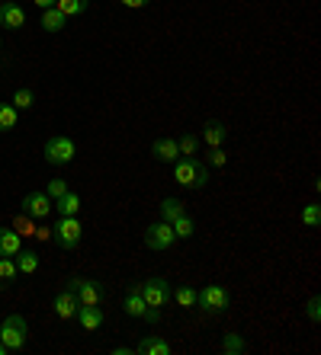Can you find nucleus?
<instances>
[{"mask_svg":"<svg viewBox=\"0 0 321 355\" xmlns=\"http://www.w3.org/2000/svg\"><path fill=\"white\" fill-rule=\"evenodd\" d=\"M174 180L183 189H206L209 186V170L196 157H177L174 160Z\"/></svg>","mask_w":321,"mask_h":355,"instance_id":"f257e3e1","label":"nucleus"},{"mask_svg":"<svg viewBox=\"0 0 321 355\" xmlns=\"http://www.w3.org/2000/svg\"><path fill=\"white\" fill-rule=\"evenodd\" d=\"M231 304V295L229 288H222V285H215V282H209V285H203L199 288V295H196V307L203 311V314H225Z\"/></svg>","mask_w":321,"mask_h":355,"instance_id":"f03ea898","label":"nucleus"},{"mask_svg":"<svg viewBox=\"0 0 321 355\" xmlns=\"http://www.w3.org/2000/svg\"><path fill=\"white\" fill-rule=\"evenodd\" d=\"M29 339V323L23 314H10L7 320L0 323V343L10 349V352H19Z\"/></svg>","mask_w":321,"mask_h":355,"instance_id":"7ed1b4c3","label":"nucleus"},{"mask_svg":"<svg viewBox=\"0 0 321 355\" xmlns=\"http://www.w3.org/2000/svg\"><path fill=\"white\" fill-rule=\"evenodd\" d=\"M135 288L148 301V307H158V311L164 304H170V291H174L164 275H151V279H145V282H135Z\"/></svg>","mask_w":321,"mask_h":355,"instance_id":"20e7f679","label":"nucleus"},{"mask_svg":"<svg viewBox=\"0 0 321 355\" xmlns=\"http://www.w3.org/2000/svg\"><path fill=\"white\" fill-rule=\"evenodd\" d=\"M77 148L74 141L68 138V135H51L49 141H45V164L51 166H68L71 160H74Z\"/></svg>","mask_w":321,"mask_h":355,"instance_id":"39448f33","label":"nucleus"},{"mask_svg":"<svg viewBox=\"0 0 321 355\" xmlns=\"http://www.w3.org/2000/svg\"><path fill=\"white\" fill-rule=\"evenodd\" d=\"M68 291L77 297V304H103V297H106L100 282L84 279V275H74V279L68 282Z\"/></svg>","mask_w":321,"mask_h":355,"instance_id":"423d86ee","label":"nucleus"},{"mask_svg":"<svg viewBox=\"0 0 321 355\" xmlns=\"http://www.w3.org/2000/svg\"><path fill=\"white\" fill-rule=\"evenodd\" d=\"M81 237H84V227H81L77 215L61 218V221L51 227V240H55L61 250H74L77 243H81Z\"/></svg>","mask_w":321,"mask_h":355,"instance_id":"0eeeda50","label":"nucleus"},{"mask_svg":"<svg viewBox=\"0 0 321 355\" xmlns=\"http://www.w3.org/2000/svg\"><path fill=\"white\" fill-rule=\"evenodd\" d=\"M122 311H126L129 317H135V320H148V323H158L160 320V311H158V307H148V301L138 295L135 285L129 288L126 301H122Z\"/></svg>","mask_w":321,"mask_h":355,"instance_id":"6e6552de","label":"nucleus"},{"mask_svg":"<svg viewBox=\"0 0 321 355\" xmlns=\"http://www.w3.org/2000/svg\"><path fill=\"white\" fill-rule=\"evenodd\" d=\"M145 243H148V250H158V253H164V250H170L174 243H177V237H174V227H170L167 221L148 224V231H145Z\"/></svg>","mask_w":321,"mask_h":355,"instance_id":"1a4fd4ad","label":"nucleus"},{"mask_svg":"<svg viewBox=\"0 0 321 355\" xmlns=\"http://www.w3.org/2000/svg\"><path fill=\"white\" fill-rule=\"evenodd\" d=\"M23 215H29L33 221H45V218L55 211V202H51L45 192H29V196L23 198Z\"/></svg>","mask_w":321,"mask_h":355,"instance_id":"9d476101","label":"nucleus"},{"mask_svg":"<svg viewBox=\"0 0 321 355\" xmlns=\"http://www.w3.org/2000/svg\"><path fill=\"white\" fill-rule=\"evenodd\" d=\"M0 26L10 29V33L26 26V10L19 7L17 0H0Z\"/></svg>","mask_w":321,"mask_h":355,"instance_id":"9b49d317","label":"nucleus"},{"mask_svg":"<svg viewBox=\"0 0 321 355\" xmlns=\"http://www.w3.org/2000/svg\"><path fill=\"white\" fill-rule=\"evenodd\" d=\"M74 320L81 323V330H84V333H97V330L103 327V311H100V304H77Z\"/></svg>","mask_w":321,"mask_h":355,"instance_id":"f8f14e48","label":"nucleus"},{"mask_svg":"<svg viewBox=\"0 0 321 355\" xmlns=\"http://www.w3.org/2000/svg\"><path fill=\"white\" fill-rule=\"evenodd\" d=\"M170 352H174V346H170L164 336H158V333L145 336L142 343L135 346V355H170Z\"/></svg>","mask_w":321,"mask_h":355,"instance_id":"ddd939ff","label":"nucleus"},{"mask_svg":"<svg viewBox=\"0 0 321 355\" xmlns=\"http://www.w3.org/2000/svg\"><path fill=\"white\" fill-rule=\"evenodd\" d=\"M151 154H154V160H160V164H174V160L180 157L177 138H158L151 144Z\"/></svg>","mask_w":321,"mask_h":355,"instance_id":"4468645a","label":"nucleus"},{"mask_svg":"<svg viewBox=\"0 0 321 355\" xmlns=\"http://www.w3.org/2000/svg\"><path fill=\"white\" fill-rule=\"evenodd\" d=\"M225 138H229V128H225V122L212 119V122L203 125V141L209 144V148H225Z\"/></svg>","mask_w":321,"mask_h":355,"instance_id":"2eb2a0df","label":"nucleus"},{"mask_svg":"<svg viewBox=\"0 0 321 355\" xmlns=\"http://www.w3.org/2000/svg\"><path fill=\"white\" fill-rule=\"evenodd\" d=\"M55 314H58V320H74V314H77V297L71 295L68 288L65 291H58V297H55Z\"/></svg>","mask_w":321,"mask_h":355,"instance_id":"dca6fc26","label":"nucleus"},{"mask_svg":"<svg viewBox=\"0 0 321 355\" xmlns=\"http://www.w3.org/2000/svg\"><path fill=\"white\" fill-rule=\"evenodd\" d=\"M39 26H42L45 33H61V29L68 26V17H65L61 10L49 7V10H42V19H39Z\"/></svg>","mask_w":321,"mask_h":355,"instance_id":"f3484780","label":"nucleus"},{"mask_svg":"<svg viewBox=\"0 0 321 355\" xmlns=\"http://www.w3.org/2000/svg\"><path fill=\"white\" fill-rule=\"evenodd\" d=\"M55 211H58L61 218H71V215H77L81 211V196L77 192H65V196H58L55 198Z\"/></svg>","mask_w":321,"mask_h":355,"instance_id":"a211bd4d","label":"nucleus"},{"mask_svg":"<svg viewBox=\"0 0 321 355\" xmlns=\"http://www.w3.org/2000/svg\"><path fill=\"white\" fill-rule=\"evenodd\" d=\"M19 250V234L13 227H0V257H17Z\"/></svg>","mask_w":321,"mask_h":355,"instance_id":"6ab92c4d","label":"nucleus"},{"mask_svg":"<svg viewBox=\"0 0 321 355\" xmlns=\"http://www.w3.org/2000/svg\"><path fill=\"white\" fill-rule=\"evenodd\" d=\"M19 269H17V259L13 257H0V291L10 288L13 282H17Z\"/></svg>","mask_w":321,"mask_h":355,"instance_id":"aec40b11","label":"nucleus"},{"mask_svg":"<svg viewBox=\"0 0 321 355\" xmlns=\"http://www.w3.org/2000/svg\"><path fill=\"white\" fill-rule=\"evenodd\" d=\"M219 349L225 355H245L247 352V343H245V336H241V333H225Z\"/></svg>","mask_w":321,"mask_h":355,"instance_id":"412c9836","label":"nucleus"},{"mask_svg":"<svg viewBox=\"0 0 321 355\" xmlns=\"http://www.w3.org/2000/svg\"><path fill=\"white\" fill-rule=\"evenodd\" d=\"M196 295H199V291H196L193 285H177V288L170 291V301H177L180 307L190 311V307H196Z\"/></svg>","mask_w":321,"mask_h":355,"instance_id":"4be33fe9","label":"nucleus"},{"mask_svg":"<svg viewBox=\"0 0 321 355\" xmlns=\"http://www.w3.org/2000/svg\"><path fill=\"white\" fill-rule=\"evenodd\" d=\"M19 122V109L13 103H0V132H13Z\"/></svg>","mask_w":321,"mask_h":355,"instance_id":"5701e85b","label":"nucleus"},{"mask_svg":"<svg viewBox=\"0 0 321 355\" xmlns=\"http://www.w3.org/2000/svg\"><path fill=\"white\" fill-rule=\"evenodd\" d=\"M17 269L23 275H33L35 269H39V253H35V250H19L17 253Z\"/></svg>","mask_w":321,"mask_h":355,"instance_id":"b1692460","label":"nucleus"},{"mask_svg":"<svg viewBox=\"0 0 321 355\" xmlns=\"http://www.w3.org/2000/svg\"><path fill=\"white\" fill-rule=\"evenodd\" d=\"M180 215H186V205L183 202H180V198H164V202H160V218H164V221H177Z\"/></svg>","mask_w":321,"mask_h":355,"instance_id":"393cba45","label":"nucleus"},{"mask_svg":"<svg viewBox=\"0 0 321 355\" xmlns=\"http://www.w3.org/2000/svg\"><path fill=\"white\" fill-rule=\"evenodd\" d=\"M170 227H174V237L177 240H190L196 234V221L190 215H180L177 221H170Z\"/></svg>","mask_w":321,"mask_h":355,"instance_id":"a878e982","label":"nucleus"},{"mask_svg":"<svg viewBox=\"0 0 321 355\" xmlns=\"http://www.w3.org/2000/svg\"><path fill=\"white\" fill-rule=\"evenodd\" d=\"M90 7V0H55V10H61L65 17H81L84 10Z\"/></svg>","mask_w":321,"mask_h":355,"instance_id":"bb28decb","label":"nucleus"},{"mask_svg":"<svg viewBox=\"0 0 321 355\" xmlns=\"http://www.w3.org/2000/svg\"><path fill=\"white\" fill-rule=\"evenodd\" d=\"M13 106L19 109V112H26V109H33L35 106V93L29 90V87H19L17 93H13V99H10Z\"/></svg>","mask_w":321,"mask_h":355,"instance_id":"cd10ccee","label":"nucleus"},{"mask_svg":"<svg viewBox=\"0 0 321 355\" xmlns=\"http://www.w3.org/2000/svg\"><path fill=\"white\" fill-rule=\"evenodd\" d=\"M177 148H180V157H196V150H199V138H196V135H180Z\"/></svg>","mask_w":321,"mask_h":355,"instance_id":"c85d7f7f","label":"nucleus"},{"mask_svg":"<svg viewBox=\"0 0 321 355\" xmlns=\"http://www.w3.org/2000/svg\"><path fill=\"white\" fill-rule=\"evenodd\" d=\"M302 224H305V227H318V224H321V208H318V202H312V205L302 208Z\"/></svg>","mask_w":321,"mask_h":355,"instance_id":"c756f323","label":"nucleus"},{"mask_svg":"<svg viewBox=\"0 0 321 355\" xmlns=\"http://www.w3.org/2000/svg\"><path fill=\"white\" fill-rule=\"evenodd\" d=\"M206 164H209V166H225V164H229V154H225V148H209V154H206Z\"/></svg>","mask_w":321,"mask_h":355,"instance_id":"7c9ffc66","label":"nucleus"},{"mask_svg":"<svg viewBox=\"0 0 321 355\" xmlns=\"http://www.w3.org/2000/svg\"><path fill=\"white\" fill-rule=\"evenodd\" d=\"M13 231H17L19 237H29V234H35L33 218H29V215H19V218H17V224H13Z\"/></svg>","mask_w":321,"mask_h":355,"instance_id":"2f4dec72","label":"nucleus"},{"mask_svg":"<svg viewBox=\"0 0 321 355\" xmlns=\"http://www.w3.org/2000/svg\"><path fill=\"white\" fill-rule=\"evenodd\" d=\"M65 192H68V182H65V180H51V182H49V189H45V196H49L51 202H55V198L65 196Z\"/></svg>","mask_w":321,"mask_h":355,"instance_id":"473e14b6","label":"nucleus"},{"mask_svg":"<svg viewBox=\"0 0 321 355\" xmlns=\"http://www.w3.org/2000/svg\"><path fill=\"white\" fill-rule=\"evenodd\" d=\"M305 314H308V320H312V323L321 320V301H318V297H312V301L305 304Z\"/></svg>","mask_w":321,"mask_h":355,"instance_id":"72a5a7b5","label":"nucleus"},{"mask_svg":"<svg viewBox=\"0 0 321 355\" xmlns=\"http://www.w3.org/2000/svg\"><path fill=\"white\" fill-rule=\"evenodd\" d=\"M122 7H129V10H142V7H148L151 0H119Z\"/></svg>","mask_w":321,"mask_h":355,"instance_id":"f704fd0d","label":"nucleus"},{"mask_svg":"<svg viewBox=\"0 0 321 355\" xmlns=\"http://www.w3.org/2000/svg\"><path fill=\"white\" fill-rule=\"evenodd\" d=\"M35 237H39V240H49L51 237V227H49V224H39V227H35Z\"/></svg>","mask_w":321,"mask_h":355,"instance_id":"c9c22d12","label":"nucleus"},{"mask_svg":"<svg viewBox=\"0 0 321 355\" xmlns=\"http://www.w3.org/2000/svg\"><path fill=\"white\" fill-rule=\"evenodd\" d=\"M135 349H129V346H113V355H132Z\"/></svg>","mask_w":321,"mask_h":355,"instance_id":"e433bc0d","label":"nucleus"},{"mask_svg":"<svg viewBox=\"0 0 321 355\" xmlns=\"http://www.w3.org/2000/svg\"><path fill=\"white\" fill-rule=\"evenodd\" d=\"M33 3H35V7H39V10H49V7H55V0H33Z\"/></svg>","mask_w":321,"mask_h":355,"instance_id":"4c0bfd02","label":"nucleus"},{"mask_svg":"<svg viewBox=\"0 0 321 355\" xmlns=\"http://www.w3.org/2000/svg\"><path fill=\"white\" fill-rule=\"evenodd\" d=\"M0 355H10V349H7V346H3V343H0Z\"/></svg>","mask_w":321,"mask_h":355,"instance_id":"58836bf2","label":"nucleus"}]
</instances>
